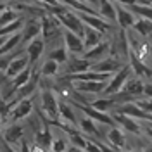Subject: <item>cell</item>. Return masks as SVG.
<instances>
[{
  "instance_id": "1",
  "label": "cell",
  "mask_w": 152,
  "mask_h": 152,
  "mask_svg": "<svg viewBox=\"0 0 152 152\" xmlns=\"http://www.w3.org/2000/svg\"><path fill=\"white\" fill-rule=\"evenodd\" d=\"M59 19V23H61V26L64 29H69V31H73L76 35H80V37H83V33H85V23L81 21L80 18V14L73 9H66L62 10L61 14H57L56 16Z\"/></svg>"
},
{
  "instance_id": "2",
  "label": "cell",
  "mask_w": 152,
  "mask_h": 152,
  "mask_svg": "<svg viewBox=\"0 0 152 152\" xmlns=\"http://www.w3.org/2000/svg\"><path fill=\"white\" fill-rule=\"evenodd\" d=\"M42 116H45L47 121H57L59 118V100L52 88L42 90Z\"/></svg>"
},
{
  "instance_id": "3",
  "label": "cell",
  "mask_w": 152,
  "mask_h": 152,
  "mask_svg": "<svg viewBox=\"0 0 152 152\" xmlns=\"http://www.w3.org/2000/svg\"><path fill=\"white\" fill-rule=\"evenodd\" d=\"M132 75H133V71H132V67H130V64L128 66H123L118 73H114L111 76V80L107 81V86H105V90L102 92V95L104 97H109V95H114V94H118V92H121L123 90V85L126 83V80Z\"/></svg>"
},
{
  "instance_id": "4",
  "label": "cell",
  "mask_w": 152,
  "mask_h": 152,
  "mask_svg": "<svg viewBox=\"0 0 152 152\" xmlns=\"http://www.w3.org/2000/svg\"><path fill=\"white\" fill-rule=\"evenodd\" d=\"M62 26L59 23V19L54 18V16H45L42 19V38L47 42H52L56 38L62 37Z\"/></svg>"
},
{
  "instance_id": "5",
  "label": "cell",
  "mask_w": 152,
  "mask_h": 152,
  "mask_svg": "<svg viewBox=\"0 0 152 152\" xmlns=\"http://www.w3.org/2000/svg\"><path fill=\"white\" fill-rule=\"evenodd\" d=\"M73 105H75V107H78V109H81V111H83V114H85V116H88V118H92L95 123L107 124V126H114V124H116V121H114V118L111 116V114L102 113V111H97V109H94L90 104L73 102Z\"/></svg>"
},
{
  "instance_id": "6",
  "label": "cell",
  "mask_w": 152,
  "mask_h": 152,
  "mask_svg": "<svg viewBox=\"0 0 152 152\" xmlns=\"http://www.w3.org/2000/svg\"><path fill=\"white\" fill-rule=\"evenodd\" d=\"M109 56H111V42L107 38L102 40L99 45L88 48V50H85L81 54V57L86 59L88 62H92V64H95V62H99V61H102V59H105V57H109Z\"/></svg>"
},
{
  "instance_id": "7",
  "label": "cell",
  "mask_w": 152,
  "mask_h": 152,
  "mask_svg": "<svg viewBox=\"0 0 152 152\" xmlns=\"http://www.w3.org/2000/svg\"><path fill=\"white\" fill-rule=\"evenodd\" d=\"M78 14H80L81 21L85 23V26H90V28L104 33L105 37H109L113 33V23L102 19L100 16H97V14H81V12H78Z\"/></svg>"
},
{
  "instance_id": "8",
  "label": "cell",
  "mask_w": 152,
  "mask_h": 152,
  "mask_svg": "<svg viewBox=\"0 0 152 152\" xmlns=\"http://www.w3.org/2000/svg\"><path fill=\"white\" fill-rule=\"evenodd\" d=\"M62 42L66 48L69 50V54H76V56H81L85 52V43H83V37L76 35L69 29H62Z\"/></svg>"
},
{
  "instance_id": "9",
  "label": "cell",
  "mask_w": 152,
  "mask_h": 152,
  "mask_svg": "<svg viewBox=\"0 0 152 152\" xmlns=\"http://www.w3.org/2000/svg\"><path fill=\"white\" fill-rule=\"evenodd\" d=\"M116 113L124 114V116H130V118H135V119H142V121H147V123L152 121L151 114H145L135 102H124V104L116 105Z\"/></svg>"
},
{
  "instance_id": "10",
  "label": "cell",
  "mask_w": 152,
  "mask_h": 152,
  "mask_svg": "<svg viewBox=\"0 0 152 152\" xmlns=\"http://www.w3.org/2000/svg\"><path fill=\"white\" fill-rule=\"evenodd\" d=\"M123 66H126L124 62H121L119 59H114L113 56L111 57H105L102 61H99V62H95L92 64V71H97V73H107V75H114V73H118L119 69Z\"/></svg>"
},
{
  "instance_id": "11",
  "label": "cell",
  "mask_w": 152,
  "mask_h": 152,
  "mask_svg": "<svg viewBox=\"0 0 152 152\" xmlns=\"http://www.w3.org/2000/svg\"><path fill=\"white\" fill-rule=\"evenodd\" d=\"M135 21H137V16L128 7L116 4V23H118L119 29H124V31L132 29L133 24H135Z\"/></svg>"
},
{
  "instance_id": "12",
  "label": "cell",
  "mask_w": 152,
  "mask_h": 152,
  "mask_svg": "<svg viewBox=\"0 0 152 152\" xmlns=\"http://www.w3.org/2000/svg\"><path fill=\"white\" fill-rule=\"evenodd\" d=\"M45 40L40 37H37L35 40H31L28 45H26V56L29 59V66H35L38 61H40V57L43 56V50H45Z\"/></svg>"
},
{
  "instance_id": "13",
  "label": "cell",
  "mask_w": 152,
  "mask_h": 152,
  "mask_svg": "<svg viewBox=\"0 0 152 152\" xmlns=\"http://www.w3.org/2000/svg\"><path fill=\"white\" fill-rule=\"evenodd\" d=\"M29 66V59L26 54H19V56H14L7 62V67H5V76L7 78H14L16 75H19L21 71H24L26 67Z\"/></svg>"
},
{
  "instance_id": "14",
  "label": "cell",
  "mask_w": 152,
  "mask_h": 152,
  "mask_svg": "<svg viewBox=\"0 0 152 152\" xmlns=\"http://www.w3.org/2000/svg\"><path fill=\"white\" fill-rule=\"evenodd\" d=\"M73 90L80 92V94H99L102 95V92L107 86V81H71Z\"/></svg>"
},
{
  "instance_id": "15",
  "label": "cell",
  "mask_w": 152,
  "mask_h": 152,
  "mask_svg": "<svg viewBox=\"0 0 152 152\" xmlns=\"http://www.w3.org/2000/svg\"><path fill=\"white\" fill-rule=\"evenodd\" d=\"M38 83H40V75H33L28 83H26V85H23L18 92L14 94V99H12L10 102L16 105L19 100L28 99V97H33V95H35V92H37V88H38Z\"/></svg>"
},
{
  "instance_id": "16",
  "label": "cell",
  "mask_w": 152,
  "mask_h": 152,
  "mask_svg": "<svg viewBox=\"0 0 152 152\" xmlns=\"http://www.w3.org/2000/svg\"><path fill=\"white\" fill-rule=\"evenodd\" d=\"M31 113H33V100H31V97H29V99H23V100H19L18 104L12 107L9 118L16 123V121H19V119L28 118Z\"/></svg>"
},
{
  "instance_id": "17",
  "label": "cell",
  "mask_w": 152,
  "mask_h": 152,
  "mask_svg": "<svg viewBox=\"0 0 152 152\" xmlns=\"http://www.w3.org/2000/svg\"><path fill=\"white\" fill-rule=\"evenodd\" d=\"M128 64H130V67H132L133 75L138 76V78H142V80H149L151 81L152 80V69H149L147 67V64L143 62L142 59H138V57L135 56L133 52H130V57H128Z\"/></svg>"
},
{
  "instance_id": "18",
  "label": "cell",
  "mask_w": 152,
  "mask_h": 152,
  "mask_svg": "<svg viewBox=\"0 0 152 152\" xmlns=\"http://www.w3.org/2000/svg\"><path fill=\"white\" fill-rule=\"evenodd\" d=\"M21 33H23V43L28 45L31 40H35L37 37L42 35V21H38V19L26 21L23 29H21Z\"/></svg>"
},
{
  "instance_id": "19",
  "label": "cell",
  "mask_w": 152,
  "mask_h": 152,
  "mask_svg": "<svg viewBox=\"0 0 152 152\" xmlns=\"http://www.w3.org/2000/svg\"><path fill=\"white\" fill-rule=\"evenodd\" d=\"M92 67V62H88L83 57H71L67 59V69H66V76L71 75H80V73H85Z\"/></svg>"
},
{
  "instance_id": "20",
  "label": "cell",
  "mask_w": 152,
  "mask_h": 152,
  "mask_svg": "<svg viewBox=\"0 0 152 152\" xmlns=\"http://www.w3.org/2000/svg\"><path fill=\"white\" fill-rule=\"evenodd\" d=\"M143 88H145V81H143L142 78L132 75L126 80V83L123 85V92L133 95V97L137 99V97H142L143 95Z\"/></svg>"
},
{
  "instance_id": "21",
  "label": "cell",
  "mask_w": 152,
  "mask_h": 152,
  "mask_svg": "<svg viewBox=\"0 0 152 152\" xmlns=\"http://www.w3.org/2000/svg\"><path fill=\"white\" fill-rule=\"evenodd\" d=\"M113 118H114V121L121 124L126 132L133 133V135H140V133H142V124L137 123V119H135V118L124 116V114H118V113L114 114Z\"/></svg>"
},
{
  "instance_id": "22",
  "label": "cell",
  "mask_w": 152,
  "mask_h": 152,
  "mask_svg": "<svg viewBox=\"0 0 152 152\" xmlns=\"http://www.w3.org/2000/svg\"><path fill=\"white\" fill-rule=\"evenodd\" d=\"M99 16L109 23H116V4L113 0H99Z\"/></svg>"
},
{
  "instance_id": "23",
  "label": "cell",
  "mask_w": 152,
  "mask_h": 152,
  "mask_svg": "<svg viewBox=\"0 0 152 152\" xmlns=\"http://www.w3.org/2000/svg\"><path fill=\"white\" fill-rule=\"evenodd\" d=\"M102 40H105V35H104V33H100V31H97V29L90 28V26H85V33H83V43H85V50L95 47V45H99Z\"/></svg>"
},
{
  "instance_id": "24",
  "label": "cell",
  "mask_w": 152,
  "mask_h": 152,
  "mask_svg": "<svg viewBox=\"0 0 152 152\" xmlns=\"http://www.w3.org/2000/svg\"><path fill=\"white\" fill-rule=\"evenodd\" d=\"M52 140H54V137H52L50 128H48V121L45 119L43 128H42L40 132H37V135H35V143H37V145H40L42 149H45V151H50Z\"/></svg>"
},
{
  "instance_id": "25",
  "label": "cell",
  "mask_w": 152,
  "mask_h": 152,
  "mask_svg": "<svg viewBox=\"0 0 152 152\" xmlns=\"http://www.w3.org/2000/svg\"><path fill=\"white\" fill-rule=\"evenodd\" d=\"M107 142H109L111 147L118 149V151H123L124 147H126V137H124V133L119 128L113 126L109 130V133H107Z\"/></svg>"
},
{
  "instance_id": "26",
  "label": "cell",
  "mask_w": 152,
  "mask_h": 152,
  "mask_svg": "<svg viewBox=\"0 0 152 152\" xmlns=\"http://www.w3.org/2000/svg\"><path fill=\"white\" fill-rule=\"evenodd\" d=\"M23 135H24V128L18 123H12L5 128L4 132V140L7 143H18L23 140Z\"/></svg>"
},
{
  "instance_id": "27",
  "label": "cell",
  "mask_w": 152,
  "mask_h": 152,
  "mask_svg": "<svg viewBox=\"0 0 152 152\" xmlns=\"http://www.w3.org/2000/svg\"><path fill=\"white\" fill-rule=\"evenodd\" d=\"M21 43H23V33H21V31L9 35L7 40H5V43L0 47V56L4 57V56H7V54H10V52L18 47V45H21Z\"/></svg>"
},
{
  "instance_id": "28",
  "label": "cell",
  "mask_w": 152,
  "mask_h": 152,
  "mask_svg": "<svg viewBox=\"0 0 152 152\" xmlns=\"http://www.w3.org/2000/svg\"><path fill=\"white\" fill-rule=\"evenodd\" d=\"M132 29L137 35H140L142 38H149L152 35V21L151 19L137 18V21H135V24H133Z\"/></svg>"
},
{
  "instance_id": "29",
  "label": "cell",
  "mask_w": 152,
  "mask_h": 152,
  "mask_svg": "<svg viewBox=\"0 0 152 152\" xmlns=\"http://www.w3.org/2000/svg\"><path fill=\"white\" fill-rule=\"evenodd\" d=\"M78 126H80V130L85 133V135H90V137H100V132H99V128H97V124L92 118H81L80 121H78Z\"/></svg>"
},
{
  "instance_id": "30",
  "label": "cell",
  "mask_w": 152,
  "mask_h": 152,
  "mask_svg": "<svg viewBox=\"0 0 152 152\" xmlns=\"http://www.w3.org/2000/svg\"><path fill=\"white\" fill-rule=\"evenodd\" d=\"M24 23H26V19L19 16V18L14 19L12 23H9V24H5V26H2V28H0V37H9V35H12V33L21 31L23 26H24Z\"/></svg>"
},
{
  "instance_id": "31",
  "label": "cell",
  "mask_w": 152,
  "mask_h": 152,
  "mask_svg": "<svg viewBox=\"0 0 152 152\" xmlns=\"http://www.w3.org/2000/svg\"><path fill=\"white\" fill-rule=\"evenodd\" d=\"M59 116L67 121V123H71V126H76L78 124V119H76V114L73 111V107L66 102H59Z\"/></svg>"
},
{
  "instance_id": "32",
  "label": "cell",
  "mask_w": 152,
  "mask_h": 152,
  "mask_svg": "<svg viewBox=\"0 0 152 152\" xmlns=\"http://www.w3.org/2000/svg\"><path fill=\"white\" fill-rule=\"evenodd\" d=\"M90 105L94 107V109H97V111H102V113H109L113 107H116V102H114L111 97H99V99H95V100H92L90 102Z\"/></svg>"
},
{
  "instance_id": "33",
  "label": "cell",
  "mask_w": 152,
  "mask_h": 152,
  "mask_svg": "<svg viewBox=\"0 0 152 152\" xmlns=\"http://www.w3.org/2000/svg\"><path fill=\"white\" fill-rule=\"evenodd\" d=\"M48 59L56 61V62H59V64H64V62H67V59H69V50H67L66 45L62 43V45L52 48V50L48 52Z\"/></svg>"
},
{
  "instance_id": "34",
  "label": "cell",
  "mask_w": 152,
  "mask_h": 152,
  "mask_svg": "<svg viewBox=\"0 0 152 152\" xmlns=\"http://www.w3.org/2000/svg\"><path fill=\"white\" fill-rule=\"evenodd\" d=\"M59 62H56V61H52V59H47L43 64H42V67H40V76H43V78H48V76H57V73H59Z\"/></svg>"
},
{
  "instance_id": "35",
  "label": "cell",
  "mask_w": 152,
  "mask_h": 152,
  "mask_svg": "<svg viewBox=\"0 0 152 152\" xmlns=\"http://www.w3.org/2000/svg\"><path fill=\"white\" fill-rule=\"evenodd\" d=\"M128 9L132 10L135 16H138V18L151 19L152 21V5H138V4H135V5L128 7Z\"/></svg>"
},
{
  "instance_id": "36",
  "label": "cell",
  "mask_w": 152,
  "mask_h": 152,
  "mask_svg": "<svg viewBox=\"0 0 152 152\" xmlns=\"http://www.w3.org/2000/svg\"><path fill=\"white\" fill-rule=\"evenodd\" d=\"M18 18H19L18 12L7 7L4 12H0V28H2V26H5V24H9V23H12L14 19H18Z\"/></svg>"
},
{
  "instance_id": "37",
  "label": "cell",
  "mask_w": 152,
  "mask_h": 152,
  "mask_svg": "<svg viewBox=\"0 0 152 152\" xmlns=\"http://www.w3.org/2000/svg\"><path fill=\"white\" fill-rule=\"evenodd\" d=\"M67 149H69L67 140H64V138H54L48 152H67Z\"/></svg>"
},
{
  "instance_id": "38",
  "label": "cell",
  "mask_w": 152,
  "mask_h": 152,
  "mask_svg": "<svg viewBox=\"0 0 152 152\" xmlns=\"http://www.w3.org/2000/svg\"><path fill=\"white\" fill-rule=\"evenodd\" d=\"M135 104L138 105V107H140L145 114H151V116H152V99H151V97L138 99V100H135Z\"/></svg>"
},
{
  "instance_id": "39",
  "label": "cell",
  "mask_w": 152,
  "mask_h": 152,
  "mask_svg": "<svg viewBox=\"0 0 152 152\" xmlns=\"http://www.w3.org/2000/svg\"><path fill=\"white\" fill-rule=\"evenodd\" d=\"M85 152H102V149H100V145H99L97 142H92V140H86Z\"/></svg>"
},
{
  "instance_id": "40",
  "label": "cell",
  "mask_w": 152,
  "mask_h": 152,
  "mask_svg": "<svg viewBox=\"0 0 152 152\" xmlns=\"http://www.w3.org/2000/svg\"><path fill=\"white\" fill-rule=\"evenodd\" d=\"M114 4H119V5H124V7H132L137 4V0H113Z\"/></svg>"
},
{
  "instance_id": "41",
  "label": "cell",
  "mask_w": 152,
  "mask_h": 152,
  "mask_svg": "<svg viewBox=\"0 0 152 152\" xmlns=\"http://www.w3.org/2000/svg\"><path fill=\"white\" fill-rule=\"evenodd\" d=\"M143 97H151V99H152V80L145 83V88H143Z\"/></svg>"
},
{
  "instance_id": "42",
  "label": "cell",
  "mask_w": 152,
  "mask_h": 152,
  "mask_svg": "<svg viewBox=\"0 0 152 152\" xmlns=\"http://www.w3.org/2000/svg\"><path fill=\"white\" fill-rule=\"evenodd\" d=\"M67 152H85V149H81V147H76V145H71Z\"/></svg>"
},
{
  "instance_id": "43",
  "label": "cell",
  "mask_w": 152,
  "mask_h": 152,
  "mask_svg": "<svg viewBox=\"0 0 152 152\" xmlns=\"http://www.w3.org/2000/svg\"><path fill=\"white\" fill-rule=\"evenodd\" d=\"M138 5H152V0H137Z\"/></svg>"
},
{
  "instance_id": "44",
  "label": "cell",
  "mask_w": 152,
  "mask_h": 152,
  "mask_svg": "<svg viewBox=\"0 0 152 152\" xmlns=\"http://www.w3.org/2000/svg\"><path fill=\"white\" fill-rule=\"evenodd\" d=\"M5 9H7V4H4V2H0V12H4Z\"/></svg>"
},
{
  "instance_id": "45",
  "label": "cell",
  "mask_w": 152,
  "mask_h": 152,
  "mask_svg": "<svg viewBox=\"0 0 152 152\" xmlns=\"http://www.w3.org/2000/svg\"><path fill=\"white\" fill-rule=\"evenodd\" d=\"M142 152H152V143H151V145H147V147H143Z\"/></svg>"
},
{
  "instance_id": "46",
  "label": "cell",
  "mask_w": 152,
  "mask_h": 152,
  "mask_svg": "<svg viewBox=\"0 0 152 152\" xmlns=\"http://www.w3.org/2000/svg\"><path fill=\"white\" fill-rule=\"evenodd\" d=\"M5 40H7V37H0V47L5 43Z\"/></svg>"
},
{
  "instance_id": "47",
  "label": "cell",
  "mask_w": 152,
  "mask_h": 152,
  "mask_svg": "<svg viewBox=\"0 0 152 152\" xmlns=\"http://www.w3.org/2000/svg\"><path fill=\"white\" fill-rule=\"evenodd\" d=\"M0 90H2V81H0Z\"/></svg>"
},
{
  "instance_id": "48",
  "label": "cell",
  "mask_w": 152,
  "mask_h": 152,
  "mask_svg": "<svg viewBox=\"0 0 152 152\" xmlns=\"http://www.w3.org/2000/svg\"><path fill=\"white\" fill-rule=\"evenodd\" d=\"M151 56H152V48H151Z\"/></svg>"
}]
</instances>
